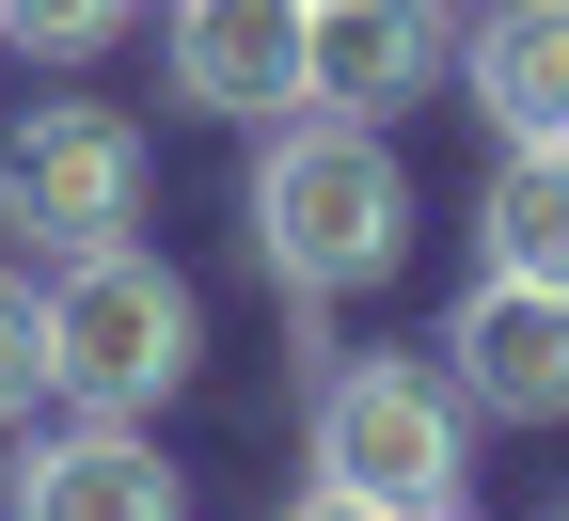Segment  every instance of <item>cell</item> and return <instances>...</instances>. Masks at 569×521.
Here are the masks:
<instances>
[{
	"label": "cell",
	"instance_id": "6da1fadb",
	"mask_svg": "<svg viewBox=\"0 0 569 521\" xmlns=\"http://www.w3.org/2000/svg\"><path fill=\"white\" fill-rule=\"evenodd\" d=\"M253 253L269 284H301V301H348V284H380L411 253V174L365 111H284L269 159H253Z\"/></svg>",
	"mask_w": 569,
	"mask_h": 521
},
{
	"label": "cell",
	"instance_id": "7a4b0ae2",
	"mask_svg": "<svg viewBox=\"0 0 569 521\" xmlns=\"http://www.w3.org/2000/svg\"><path fill=\"white\" fill-rule=\"evenodd\" d=\"M190 348H206V317H190V284L142 253V238L48 269V363H63L80 411H127V427H142V411L190 380Z\"/></svg>",
	"mask_w": 569,
	"mask_h": 521
},
{
	"label": "cell",
	"instance_id": "3957f363",
	"mask_svg": "<svg viewBox=\"0 0 569 521\" xmlns=\"http://www.w3.org/2000/svg\"><path fill=\"white\" fill-rule=\"evenodd\" d=\"M459 380H427L411 348H365V363H332L317 380V474L332 490H380V505H459Z\"/></svg>",
	"mask_w": 569,
	"mask_h": 521
},
{
	"label": "cell",
	"instance_id": "277c9868",
	"mask_svg": "<svg viewBox=\"0 0 569 521\" xmlns=\"http://www.w3.org/2000/svg\"><path fill=\"white\" fill-rule=\"evenodd\" d=\"M0 221L63 269V253H111L142 221V127L127 111H32L0 142Z\"/></svg>",
	"mask_w": 569,
	"mask_h": 521
},
{
	"label": "cell",
	"instance_id": "5b68a950",
	"mask_svg": "<svg viewBox=\"0 0 569 521\" xmlns=\"http://www.w3.org/2000/svg\"><path fill=\"white\" fill-rule=\"evenodd\" d=\"M443 380H459L490 427H569V284L490 269L475 301L443 317Z\"/></svg>",
	"mask_w": 569,
	"mask_h": 521
},
{
	"label": "cell",
	"instance_id": "8992f818",
	"mask_svg": "<svg viewBox=\"0 0 569 521\" xmlns=\"http://www.w3.org/2000/svg\"><path fill=\"white\" fill-rule=\"evenodd\" d=\"M301 17L317 0H174V96L222 127H284L301 111Z\"/></svg>",
	"mask_w": 569,
	"mask_h": 521
},
{
	"label": "cell",
	"instance_id": "52a82bcc",
	"mask_svg": "<svg viewBox=\"0 0 569 521\" xmlns=\"http://www.w3.org/2000/svg\"><path fill=\"white\" fill-rule=\"evenodd\" d=\"M427 63H443V17L427 0H317L301 17V111H396Z\"/></svg>",
	"mask_w": 569,
	"mask_h": 521
},
{
	"label": "cell",
	"instance_id": "ba28073f",
	"mask_svg": "<svg viewBox=\"0 0 569 521\" xmlns=\"http://www.w3.org/2000/svg\"><path fill=\"white\" fill-rule=\"evenodd\" d=\"M17 521H190V505H174L159 442H142L127 411H80L63 442H32V459H17Z\"/></svg>",
	"mask_w": 569,
	"mask_h": 521
},
{
	"label": "cell",
	"instance_id": "9c48e42d",
	"mask_svg": "<svg viewBox=\"0 0 569 521\" xmlns=\"http://www.w3.org/2000/svg\"><path fill=\"white\" fill-rule=\"evenodd\" d=\"M459 96L507 142H569V0H490L459 32Z\"/></svg>",
	"mask_w": 569,
	"mask_h": 521
},
{
	"label": "cell",
	"instance_id": "30bf717a",
	"mask_svg": "<svg viewBox=\"0 0 569 521\" xmlns=\"http://www.w3.org/2000/svg\"><path fill=\"white\" fill-rule=\"evenodd\" d=\"M475 238H490V269H522V284H569V142H507V174H490Z\"/></svg>",
	"mask_w": 569,
	"mask_h": 521
},
{
	"label": "cell",
	"instance_id": "8fae6325",
	"mask_svg": "<svg viewBox=\"0 0 569 521\" xmlns=\"http://www.w3.org/2000/svg\"><path fill=\"white\" fill-rule=\"evenodd\" d=\"M32 395H63V363H48V284L0 269V427H32Z\"/></svg>",
	"mask_w": 569,
	"mask_h": 521
},
{
	"label": "cell",
	"instance_id": "7c38bea8",
	"mask_svg": "<svg viewBox=\"0 0 569 521\" xmlns=\"http://www.w3.org/2000/svg\"><path fill=\"white\" fill-rule=\"evenodd\" d=\"M127 32V0H0V48H32V63H96Z\"/></svg>",
	"mask_w": 569,
	"mask_h": 521
},
{
	"label": "cell",
	"instance_id": "4fadbf2b",
	"mask_svg": "<svg viewBox=\"0 0 569 521\" xmlns=\"http://www.w3.org/2000/svg\"><path fill=\"white\" fill-rule=\"evenodd\" d=\"M284 521H411V505H380V490H332V474H317L301 505H284Z\"/></svg>",
	"mask_w": 569,
	"mask_h": 521
},
{
	"label": "cell",
	"instance_id": "5bb4252c",
	"mask_svg": "<svg viewBox=\"0 0 569 521\" xmlns=\"http://www.w3.org/2000/svg\"><path fill=\"white\" fill-rule=\"evenodd\" d=\"M427 521H459V505H427Z\"/></svg>",
	"mask_w": 569,
	"mask_h": 521
},
{
	"label": "cell",
	"instance_id": "9a60e30c",
	"mask_svg": "<svg viewBox=\"0 0 569 521\" xmlns=\"http://www.w3.org/2000/svg\"><path fill=\"white\" fill-rule=\"evenodd\" d=\"M0 521H17V505H0Z\"/></svg>",
	"mask_w": 569,
	"mask_h": 521
},
{
	"label": "cell",
	"instance_id": "2e32d148",
	"mask_svg": "<svg viewBox=\"0 0 569 521\" xmlns=\"http://www.w3.org/2000/svg\"><path fill=\"white\" fill-rule=\"evenodd\" d=\"M553 521H569V505H553Z\"/></svg>",
	"mask_w": 569,
	"mask_h": 521
}]
</instances>
